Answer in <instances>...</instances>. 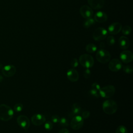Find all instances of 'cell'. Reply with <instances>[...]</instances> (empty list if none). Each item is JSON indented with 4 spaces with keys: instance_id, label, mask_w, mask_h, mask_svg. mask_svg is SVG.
Segmentation results:
<instances>
[{
    "instance_id": "32",
    "label": "cell",
    "mask_w": 133,
    "mask_h": 133,
    "mask_svg": "<svg viewBox=\"0 0 133 133\" xmlns=\"http://www.w3.org/2000/svg\"><path fill=\"white\" fill-rule=\"evenodd\" d=\"M60 117L57 115H53L51 117L52 122L54 123H59V121H60Z\"/></svg>"
},
{
    "instance_id": "27",
    "label": "cell",
    "mask_w": 133,
    "mask_h": 133,
    "mask_svg": "<svg viewBox=\"0 0 133 133\" xmlns=\"http://www.w3.org/2000/svg\"><path fill=\"white\" fill-rule=\"evenodd\" d=\"M23 108V104L21 103H17L14 107V109L15 111H16L17 112H21Z\"/></svg>"
},
{
    "instance_id": "35",
    "label": "cell",
    "mask_w": 133,
    "mask_h": 133,
    "mask_svg": "<svg viewBox=\"0 0 133 133\" xmlns=\"http://www.w3.org/2000/svg\"><path fill=\"white\" fill-rule=\"evenodd\" d=\"M58 133H70V132L69 130L67 129L66 128H62L59 131Z\"/></svg>"
},
{
    "instance_id": "33",
    "label": "cell",
    "mask_w": 133,
    "mask_h": 133,
    "mask_svg": "<svg viewBox=\"0 0 133 133\" xmlns=\"http://www.w3.org/2000/svg\"><path fill=\"white\" fill-rule=\"evenodd\" d=\"M90 113L89 111H84L83 113H82V117L83 118H85V119H86L87 118L89 117V116H90Z\"/></svg>"
},
{
    "instance_id": "16",
    "label": "cell",
    "mask_w": 133,
    "mask_h": 133,
    "mask_svg": "<svg viewBox=\"0 0 133 133\" xmlns=\"http://www.w3.org/2000/svg\"><path fill=\"white\" fill-rule=\"evenodd\" d=\"M91 8L94 9H100L104 5V0H87Z\"/></svg>"
},
{
    "instance_id": "10",
    "label": "cell",
    "mask_w": 133,
    "mask_h": 133,
    "mask_svg": "<svg viewBox=\"0 0 133 133\" xmlns=\"http://www.w3.org/2000/svg\"><path fill=\"white\" fill-rule=\"evenodd\" d=\"M79 12L81 16L85 19L92 18L94 14L92 8L86 5L82 6L80 8Z\"/></svg>"
},
{
    "instance_id": "31",
    "label": "cell",
    "mask_w": 133,
    "mask_h": 133,
    "mask_svg": "<svg viewBox=\"0 0 133 133\" xmlns=\"http://www.w3.org/2000/svg\"><path fill=\"white\" fill-rule=\"evenodd\" d=\"M91 75V72H90V70L89 69V68H86L84 73H83V75H84V77L87 79V78H89L90 76Z\"/></svg>"
},
{
    "instance_id": "34",
    "label": "cell",
    "mask_w": 133,
    "mask_h": 133,
    "mask_svg": "<svg viewBox=\"0 0 133 133\" xmlns=\"http://www.w3.org/2000/svg\"><path fill=\"white\" fill-rule=\"evenodd\" d=\"M100 88H101V87H100L99 84H98L97 83H94L93 84H91V88L94 89H96V90H97L98 91H99V90H100Z\"/></svg>"
},
{
    "instance_id": "29",
    "label": "cell",
    "mask_w": 133,
    "mask_h": 133,
    "mask_svg": "<svg viewBox=\"0 0 133 133\" xmlns=\"http://www.w3.org/2000/svg\"><path fill=\"white\" fill-rule=\"evenodd\" d=\"M52 127H53V124L50 121H47L45 123L44 128L47 130H51Z\"/></svg>"
},
{
    "instance_id": "11",
    "label": "cell",
    "mask_w": 133,
    "mask_h": 133,
    "mask_svg": "<svg viewBox=\"0 0 133 133\" xmlns=\"http://www.w3.org/2000/svg\"><path fill=\"white\" fill-rule=\"evenodd\" d=\"M108 67L111 71L117 72L122 69V63L119 59L114 58L110 61Z\"/></svg>"
},
{
    "instance_id": "22",
    "label": "cell",
    "mask_w": 133,
    "mask_h": 133,
    "mask_svg": "<svg viewBox=\"0 0 133 133\" xmlns=\"http://www.w3.org/2000/svg\"><path fill=\"white\" fill-rule=\"evenodd\" d=\"M122 33L125 35H128L131 32V28L129 25H125L122 28Z\"/></svg>"
},
{
    "instance_id": "13",
    "label": "cell",
    "mask_w": 133,
    "mask_h": 133,
    "mask_svg": "<svg viewBox=\"0 0 133 133\" xmlns=\"http://www.w3.org/2000/svg\"><path fill=\"white\" fill-rule=\"evenodd\" d=\"M122 24L119 22H114L110 24L108 28V32L112 35L118 34L122 30Z\"/></svg>"
},
{
    "instance_id": "18",
    "label": "cell",
    "mask_w": 133,
    "mask_h": 133,
    "mask_svg": "<svg viewBox=\"0 0 133 133\" xmlns=\"http://www.w3.org/2000/svg\"><path fill=\"white\" fill-rule=\"evenodd\" d=\"M118 44L119 47L122 49H127L130 45L129 40L128 37L125 36H121L118 39Z\"/></svg>"
},
{
    "instance_id": "37",
    "label": "cell",
    "mask_w": 133,
    "mask_h": 133,
    "mask_svg": "<svg viewBox=\"0 0 133 133\" xmlns=\"http://www.w3.org/2000/svg\"><path fill=\"white\" fill-rule=\"evenodd\" d=\"M3 80V77H2V76L1 75H0V83L2 82Z\"/></svg>"
},
{
    "instance_id": "20",
    "label": "cell",
    "mask_w": 133,
    "mask_h": 133,
    "mask_svg": "<svg viewBox=\"0 0 133 133\" xmlns=\"http://www.w3.org/2000/svg\"><path fill=\"white\" fill-rule=\"evenodd\" d=\"M95 21L94 19H93L92 18L86 19V20L83 22V25L84 28L88 29L90 26L93 25L95 23Z\"/></svg>"
},
{
    "instance_id": "3",
    "label": "cell",
    "mask_w": 133,
    "mask_h": 133,
    "mask_svg": "<svg viewBox=\"0 0 133 133\" xmlns=\"http://www.w3.org/2000/svg\"><path fill=\"white\" fill-rule=\"evenodd\" d=\"M96 58L98 62L101 63H106L110 60L111 55L108 50L100 49L97 52Z\"/></svg>"
},
{
    "instance_id": "36",
    "label": "cell",
    "mask_w": 133,
    "mask_h": 133,
    "mask_svg": "<svg viewBox=\"0 0 133 133\" xmlns=\"http://www.w3.org/2000/svg\"><path fill=\"white\" fill-rule=\"evenodd\" d=\"M99 45H100V48L101 49H103V48L105 47V44H104V43L103 42H101L100 43Z\"/></svg>"
},
{
    "instance_id": "14",
    "label": "cell",
    "mask_w": 133,
    "mask_h": 133,
    "mask_svg": "<svg viewBox=\"0 0 133 133\" xmlns=\"http://www.w3.org/2000/svg\"><path fill=\"white\" fill-rule=\"evenodd\" d=\"M46 121L45 117L41 114H35L31 117V122L33 124L36 126H39L45 123Z\"/></svg>"
},
{
    "instance_id": "7",
    "label": "cell",
    "mask_w": 133,
    "mask_h": 133,
    "mask_svg": "<svg viewBox=\"0 0 133 133\" xmlns=\"http://www.w3.org/2000/svg\"><path fill=\"white\" fill-rule=\"evenodd\" d=\"M84 124L83 118L80 115L73 117L71 121V127L74 130H78L81 128Z\"/></svg>"
},
{
    "instance_id": "5",
    "label": "cell",
    "mask_w": 133,
    "mask_h": 133,
    "mask_svg": "<svg viewBox=\"0 0 133 133\" xmlns=\"http://www.w3.org/2000/svg\"><path fill=\"white\" fill-rule=\"evenodd\" d=\"M79 62L82 66L85 68H90L94 64L93 57L88 54H83L79 58Z\"/></svg>"
},
{
    "instance_id": "1",
    "label": "cell",
    "mask_w": 133,
    "mask_h": 133,
    "mask_svg": "<svg viewBox=\"0 0 133 133\" xmlns=\"http://www.w3.org/2000/svg\"><path fill=\"white\" fill-rule=\"evenodd\" d=\"M14 116V111L8 105L0 104V119L3 121H8L11 119Z\"/></svg>"
},
{
    "instance_id": "2",
    "label": "cell",
    "mask_w": 133,
    "mask_h": 133,
    "mask_svg": "<svg viewBox=\"0 0 133 133\" xmlns=\"http://www.w3.org/2000/svg\"><path fill=\"white\" fill-rule=\"evenodd\" d=\"M102 109L105 113L111 115L115 113L117 111V105L116 102L113 100L108 99L103 102Z\"/></svg>"
},
{
    "instance_id": "12",
    "label": "cell",
    "mask_w": 133,
    "mask_h": 133,
    "mask_svg": "<svg viewBox=\"0 0 133 133\" xmlns=\"http://www.w3.org/2000/svg\"><path fill=\"white\" fill-rule=\"evenodd\" d=\"M119 58L123 62L128 63L132 61L133 54L129 50H124L121 52Z\"/></svg>"
},
{
    "instance_id": "9",
    "label": "cell",
    "mask_w": 133,
    "mask_h": 133,
    "mask_svg": "<svg viewBox=\"0 0 133 133\" xmlns=\"http://www.w3.org/2000/svg\"><path fill=\"white\" fill-rule=\"evenodd\" d=\"M3 74L6 77H11L16 72V67L12 64H8L3 66L2 69Z\"/></svg>"
},
{
    "instance_id": "24",
    "label": "cell",
    "mask_w": 133,
    "mask_h": 133,
    "mask_svg": "<svg viewBox=\"0 0 133 133\" xmlns=\"http://www.w3.org/2000/svg\"><path fill=\"white\" fill-rule=\"evenodd\" d=\"M107 44L109 45V46H113L115 43V38L114 37V36H112V35H109L108 36H107Z\"/></svg>"
},
{
    "instance_id": "17",
    "label": "cell",
    "mask_w": 133,
    "mask_h": 133,
    "mask_svg": "<svg viewBox=\"0 0 133 133\" xmlns=\"http://www.w3.org/2000/svg\"><path fill=\"white\" fill-rule=\"evenodd\" d=\"M94 20L99 23H103L107 21L108 19L107 15L103 11H100L97 12L94 16Z\"/></svg>"
},
{
    "instance_id": "26",
    "label": "cell",
    "mask_w": 133,
    "mask_h": 133,
    "mask_svg": "<svg viewBox=\"0 0 133 133\" xmlns=\"http://www.w3.org/2000/svg\"><path fill=\"white\" fill-rule=\"evenodd\" d=\"M123 70L124 72L127 74H131L133 71L132 66L130 65H125V66H123Z\"/></svg>"
},
{
    "instance_id": "30",
    "label": "cell",
    "mask_w": 133,
    "mask_h": 133,
    "mask_svg": "<svg viewBox=\"0 0 133 133\" xmlns=\"http://www.w3.org/2000/svg\"><path fill=\"white\" fill-rule=\"evenodd\" d=\"M71 66L72 68H76L78 65V61L76 58H73L70 62Z\"/></svg>"
},
{
    "instance_id": "6",
    "label": "cell",
    "mask_w": 133,
    "mask_h": 133,
    "mask_svg": "<svg viewBox=\"0 0 133 133\" xmlns=\"http://www.w3.org/2000/svg\"><path fill=\"white\" fill-rule=\"evenodd\" d=\"M108 31L104 28L99 27L97 28L92 33V37L96 41H102L107 37Z\"/></svg>"
},
{
    "instance_id": "28",
    "label": "cell",
    "mask_w": 133,
    "mask_h": 133,
    "mask_svg": "<svg viewBox=\"0 0 133 133\" xmlns=\"http://www.w3.org/2000/svg\"><path fill=\"white\" fill-rule=\"evenodd\" d=\"M89 94L94 97L96 98H98L99 97V91H97L96 89H92L91 88L90 91H89Z\"/></svg>"
},
{
    "instance_id": "25",
    "label": "cell",
    "mask_w": 133,
    "mask_h": 133,
    "mask_svg": "<svg viewBox=\"0 0 133 133\" xmlns=\"http://www.w3.org/2000/svg\"><path fill=\"white\" fill-rule=\"evenodd\" d=\"M60 125L62 127H68L69 125V122L68 119L65 117H61L59 121Z\"/></svg>"
},
{
    "instance_id": "19",
    "label": "cell",
    "mask_w": 133,
    "mask_h": 133,
    "mask_svg": "<svg viewBox=\"0 0 133 133\" xmlns=\"http://www.w3.org/2000/svg\"><path fill=\"white\" fill-rule=\"evenodd\" d=\"M71 110H72L71 113L72 114V115L74 116L75 115H78V114L80 113L81 111V106L79 105V104H78L77 103H74L72 105Z\"/></svg>"
},
{
    "instance_id": "4",
    "label": "cell",
    "mask_w": 133,
    "mask_h": 133,
    "mask_svg": "<svg viewBox=\"0 0 133 133\" xmlns=\"http://www.w3.org/2000/svg\"><path fill=\"white\" fill-rule=\"evenodd\" d=\"M115 91V88L113 85H107L100 88L99 90V96L103 98H109L112 97Z\"/></svg>"
},
{
    "instance_id": "21",
    "label": "cell",
    "mask_w": 133,
    "mask_h": 133,
    "mask_svg": "<svg viewBox=\"0 0 133 133\" xmlns=\"http://www.w3.org/2000/svg\"><path fill=\"white\" fill-rule=\"evenodd\" d=\"M85 49H86V50L88 52H89V53H94L97 50V47L96 45H95L94 44L90 43V44H88L86 45Z\"/></svg>"
},
{
    "instance_id": "8",
    "label": "cell",
    "mask_w": 133,
    "mask_h": 133,
    "mask_svg": "<svg viewBox=\"0 0 133 133\" xmlns=\"http://www.w3.org/2000/svg\"><path fill=\"white\" fill-rule=\"evenodd\" d=\"M17 122L19 126L25 130H28L30 127V120L27 116L24 115H19L17 118Z\"/></svg>"
},
{
    "instance_id": "23",
    "label": "cell",
    "mask_w": 133,
    "mask_h": 133,
    "mask_svg": "<svg viewBox=\"0 0 133 133\" xmlns=\"http://www.w3.org/2000/svg\"><path fill=\"white\" fill-rule=\"evenodd\" d=\"M115 133H128V131L125 126L123 125H120L116 128Z\"/></svg>"
},
{
    "instance_id": "15",
    "label": "cell",
    "mask_w": 133,
    "mask_h": 133,
    "mask_svg": "<svg viewBox=\"0 0 133 133\" xmlns=\"http://www.w3.org/2000/svg\"><path fill=\"white\" fill-rule=\"evenodd\" d=\"M68 78L71 82H76L79 78V74L78 72L74 68L70 69L66 73Z\"/></svg>"
}]
</instances>
